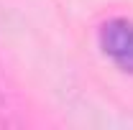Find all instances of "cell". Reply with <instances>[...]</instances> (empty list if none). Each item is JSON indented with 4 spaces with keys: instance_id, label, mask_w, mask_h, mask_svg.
Instances as JSON below:
<instances>
[{
    "instance_id": "6da1fadb",
    "label": "cell",
    "mask_w": 133,
    "mask_h": 130,
    "mask_svg": "<svg viewBox=\"0 0 133 130\" xmlns=\"http://www.w3.org/2000/svg\"><path fill=\"white\" fill-rule=\"evenodd\" d=\"M97 38H100L102 54H105L120 71L133 74V23L131 20H125V18H113V20L102 23Z\"/></svg>"
}]
</instances>
